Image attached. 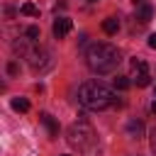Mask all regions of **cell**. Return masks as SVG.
<instances>
[{"mask_svg":"<svg viewBox=\"0 0 156 156\" xmlns=\"http://www.w3.org/2000/svg\"><path fill=\"white\" fill-rule=\"evenodd\" d=\"M119 29V20L117 17H107V20H102V32L105 34H115Z\"/></svg>","mask_w":156,"mask_h":156,"instance_id":"obj_10","label":"cell"},{"mask_svg":"<svg viewBox=\"0 0 156 156\" xmlns=\"http://www.w3.org/2000/svg\"><path fill=\"white\" fill-rule=\"evenodd\" d=\"M90 2H98V0H90Z\"/></svg>","mask_w":156,"mask_h":156,"instance_id":"obj_20","label":"cell"},{"mask_svg":"<svg viewBox=\"0 0 156 156\" xmlns=\"http://www.w3.org/2000/svg\"><path fill=\"white\" fill-rule=\"evenodd\" d=\"M71 27H73V22H71L68 17H58V20L54 22V37H56V39H63V37L71 32Z\"/></svg>","mask_w":156,"mask_h":156,"instance_id":"obj_6","label":"cell"},{"mask_svg":"<svg viewBox=\"0 0 156 156\" xmlns=\"http://www.w3.org/2000/svg\"><path fill=\"white\" fill-rule=\"evenodd\" d=\"M24 34H27V39H32V41H34V39H39V27H27V32H24Z\"/></svg>","mask_w":156,"mask_h":156,"instance_id":"obj_14","label":"cell"},{"mask_svg":"<svg viewBox=\"0 0 156 156\" xmlns=\"http://www.w3.org/2000/svg\"><path fill=\"white\" fill-rule=\"evenodd\" d=\"M41 122H44V127L49 129V134H51V136H58V122H56L49 112H41Z\"/></svg>","mask_w":156,"mask_h":156,"instance_id":"obj_8","label":"cell"},{"mask_svg":"<svg viewBox=\"0 0 156 156\" xmlns=\"http://www.w3.org/2000/svg\"><path fill=\"white\" fill-rule=\"evenodd\" d=\"M127 134H129L132 139H141V136H144V124L136 122V119H132V122L127 124Z\"/></svg>","mask_w":156,"mask_h":156,"instance_id":"obj_9","label":"cell"},{"mask_svg":"<svg viewBox=\"0 0 156 156\" xmlns=\"http://www.w3.org/2000/svg\"><path fill=\"white\" fill-rule=\"evenodd\" d=\"M151 112H154V115H156V100H154V102H151Z\"/></svg>","mask_w":156,"mask_h":156,"instance_id":"obj_19","label":"cell"},{"mask_svg":"<svg viewBox=\"0 0 156 156\" xmlns=\"http://www.w3.org/2000/svg\"><path fill=\"white\" fill-rule=\"evenodd\" d=\"M151 151H154V156H156V127L151 129Z\"/></svg>","mask_w":156,"mask_h":156,"instance_id":"obj_16","label":"cell"},{"mask_svg":"<svg viewBox=\"0 0 156 156\" xmlns=\"http://www.w3.org/2000/svg\"><path fill=\"white\" fill-rule=\"evenodd\" d=\"M17 71H20V68H17V63H15V61H10V63H7V73H10V76H15Z\"/></svg>","mask_w":156,"mask_h":156,"instance_id":"obj_15","label":"cell"},{"mask_svg":"<svg viewBox=\"0 0 156 156\" xmlns=\"http://www.w3.org/2000/svg\"><path fill=\"white\" fill-rule=\"evenodd\" d=\"M151 17H154V7H151L149 2L136 5V20H139V22H149Z\"/></svg>","mask_w":156,"mask_h":156,"instance_id":"obj_7","label":"cell"},{"mask_svg":"<svg viewBox=\"0 0 156 156\" xmlns=\"http://www.w3.org/2000/svg\"><path fill=\"white\" fill-rule=\"evenodd\" d=\"M15 49H17V51H22V54H24V58L29 61V66H32L34 71H39V73H41V71H46V68H51V63H54V61H51V54H49L46 49H39V46L27 49V46H24V44H20V41L15 44Z\"/></svg>","mask_w":156,"mask_h":156,"instance_id":"obj_4","label":"cell"},{"mask_svg":"<svg viewBox=\"0 0 156 156\" xmlns=\"http://www.w3.org/2000/svg\"><path fill=\"white\" fill-rule=\"evenodd\" d=\"M63 156H68V154H63Z\"/></svg>","mask_w":156,"mask_h":156,"instance_id":"obj_21","label":"cell"},{"mask_svg":"<svg viewBox=\"0 0 156 156\" xmlns=\"http://www.w3.org/2000/svg\"><path fill=\"white\" fill-rule=\"evenodd\" d=\"M20 12H22V15H27V17H37V15H39V10H37V5H34V2H22Z\"/></svg>","mask_w":156,"mask_h":156,"instance_id":"obj_11","label":"cell"},{"mask_svg":"<svg viewBox=\"0 0 156 156\" xmlns=\"http://www.w3.org/2000/svg\"><path fill=\"white\" fill-rule=\"evenodd\" d=\"M132 2H134V7H136V5H141V2H146V0H132Z\"/></svg>","mask_w":156,"mask_h":156,"instance_id":"obj_18","label":"cell"},{"mask_svg":"<svg viewBox=\"0 0 156 156\" xmlns=\"http://www.w3.org/2000/svg\"><path fill=\"white\" fill-rule=\"evenodd\" d=\"M132 66L136 68V78H134V83L139 85V88H146L149 83H151V76H149V63L146 61H132Z\"/></svg>","mask_w":156,"mask_h":156,"instance_id":"obj_5","label":"cell"},{"mask_svg":"<svg viewBox=\"0 0 156 156\" xmlns=\"http://www.w3.org/2000/svg\"><path fill=\"white\" fill-rule=\"evenodd\" d=\"M115 88H117V90H127V88H129V78H127V76H117V78H115Z\"/></svg>","mask_w":156,"mask_h":156,"instance_id":"obj_13","label":"cell"},{"mask_svg":"<svg viewBox=\"0 0 156 156\" xmlns=\"http://www.w3.org/2000/svg\"><path fill=\"white\" fill-rule=\"evenodd\" d=\"M78 102L85 107V110H107L117 102L115 93L100 83V80H88L78 88Z\"/></svg>","mask_w":156,"mask_h":156,"instance_id":"obj_2","label":"cell"},{"mask_svg":"<svg viewBox=\"0 0 156 156\" xmlns=\"http://www.w3.org/2000/svg\"><path fill=\"white\" fill-rule=\"evenodd\" d=\"M149 46H151V49H156V34H151V37H149Z\"/></svg>","mask_w":156,"mask_h":156,"instance_id":"obj_17","label":"cell"},{"mask_svg":"<svg viewBox=\"0 0 156 156\" xmlns=\"http://www.w3.org/2000/svg\"><path fill=\"white\" fill-rule=\"evenodd\" d=\"M12 110H17V112H27V110H29V100H24V98H15V100H12Z\"/></svg>","mask_w":156,"mask_h":156,"instance_id":"obj_12","label":"cell"},{"mask_svg":"<svg viewBox=\"0 0 156 156\" xmlns=\"http://www.w3.org/2000/svg\"><path fill=\"white\" fill-rule=\"evenodd\" d=\"M85 63L95 73H112L119 63V51L107 41H95L85 51Z\"/></svg>","mask_w":156,"mask_h":156,"instance_id":"obj_1","label":"cell"},{"mask_svg":"<svg viewBox=\"0 0 156 156\" xmlns=\"http://www.w3.org/2000/svg\"><path fill=\"white\" fill-rule=\"evenodd\" d=\"M68 144L78 146V149H90L95 144V132L88 122H76L68 129Z\"/></svg>","mask_w":156,"mask_h":156,"instance_id":"obj_3","label":"cell"}]
</instances>
